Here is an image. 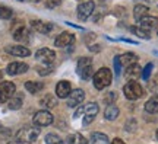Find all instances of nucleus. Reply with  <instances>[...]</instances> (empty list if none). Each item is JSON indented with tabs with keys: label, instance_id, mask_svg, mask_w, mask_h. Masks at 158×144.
Masks as SVG:
<instances>
[{
	"label": "nucleus",
	"instance_id": "5",
	"mask_svg": "<svg viewBox=\"0 0 158 144\" xmlns=\"http://www.w3.org/2000/svg\"><path fill=\"white\" fill-rule=\"evenodd\" d=\"M32 122L37 127H47L53 122V115L48 111H38L32 118Z\"/></svg>",
	"mask_w": 158,
	"mask_h": 144
},
{
	"label": "nucleus",
	"instance_id": "37",
	"mask_svg": "<svg viewBox=\"0 0 158 144\" xmlns=\"http://www.w3.org/2000/svg\"><path fill=\"white\" fill-rule=\"evenodd\" d=\"M62 0H47V7H56L60 5Z\"/></svg>",
	"mask_w": 158,
	"mask_h": 144
},
{
	"label": "nucleus",
	"instance_id": "18",
	"mask_svg": "<svg viewBox=\"0 0 158 144\" xmlns=\"http://www.w3.org/2000/svg\"><path fill=\"white\" fill-rule=\"evenodd\" d=\"M88 143L89 144H108V137L102 133H92L89 140H88Z\"/></svg>",
	"mask_w": 158,
	"mask_h": 144
},
{
	"label": "nucleus",
	"instance_id": "28",
	"mask_svg": "<svg viewBox=\"0 0 158 144\" xmlns=\"http://www.w3.org/2000/svg\"><path fill=\"white\" fill-rule=\"evenodd\" d=\"M78 73H79V76H81L82 80H89L91 77H94V74H92V66L84 67V68L78 70Z\"/></svg>",
	"mask_w": 158,
	"mask_h": 144
},
{
	"label": "nucleus",
	"instance_id": "30",
	"mask_svg": "<svg viewBox=\"0 0 158 144\" xmlns=\"http://www.w3.org/2000/svg\"><path fill=\"white\" fill-rule=\"evenodd\" d=\"M13 16L12 9L6 7V6H0V19H10Z\"/></svg>",
	"mask_w": 158,
	"mask_h": 144
},
{
	"label": "nucleus",
	"instance_id": "25",
	"mask_svg": "<svg viewBox=\"0 0 158 144\" xmlns=\"http://www.w3.org/2000/svg\"><path fill=\"white\" fill-rule=\"evenodd\" d=\"M40 103L44 106V108H54V106L57 105V99L53 96V95H45L44 98L41 99Z\"/></svg>",
	"mask_w": 158,
	"mask_h": 144
},
{
	"label": "nucleus",
	"instance_id": "36",
	"mask_svg": "<svg viewBox=\"0 0 158 144\" xmlns=\"http://www.w3.org/2000/svg\"><path fill=\"white\" fill-rule=\"evenodd\" d=\"M37 70H38V73L41 74V76H45V74H48V73L53 72V67L48 66V67H45V68H41V67H38Z\"/></svg>",
	"mask_w": 158,
	"mask_h": 144
},
{
	"label": "nucleus",
	"instance_id": "16",
	"mask_svg": "<svg viewBox=\"0 0 158 144\" xmlns=\"http://www.w3.org/2000/svg\"><path fill=\"white\" fill-rule=\"evenodd\" d=\"M138 23H139V26L143 29H152V28H157L158 26V19L155 16H145V18H142V19H139L138 21Z\"/></svg>",
	"mask_w": 158,
	"mask_h": 144
},
{
	"label": "nucleus",
	"instance_id": "29",
	"mask_svg": "<svg viewBox=\"0 0 158 144\" xmlns=\"http://www.w3.org/2000/svg\"><path fill=\"white\" fill-rule=\"evenodd\" d=\"M45 143L47 144H64L63 140L57 134H47L45 135Z\"/></svg>",
	"mask_w": 158,
	"mask_h": 144
},
{
	"label": "nucleus",
	"instance_id": "8",
	"mask_svg": "<svg viewBox=\"0 0 158 144\" xmlns=\"http://www.w3.org/2000/svg\"><path fill=\"white\" fill-rule=\"evenodd\" d=\"M94 2H85V3H81L78 6V19L81 21H86L88 18L92 15V12H94Z\"/></svg>",
	"mask_w": 158,
	"mask_h": 144
},
{
	"label": "nucleus",
	"instance_id": "11",
	"mask_svg": "<svg viewBox=\"0 0 158 144\" xmlns=\"http://www.w3.org/2000/svg\"><path fill=\"white\" fill-rule=\"evenodd\" d=\"M72 92V84L66 82V80H62V82H59L56 86V95L59 98H68L69 95Z\"/></svg>",
	"mask_w": 158,
	"mask_h": 144
},
{
	"label": "nucleus",
	"instance_id": "4",
	"mask_svg": "<svg viewBox=\"0 0 158 144\" xmlns=\"http://www.w3.org/2000/svg\"><path fill=\"white\" fill-rule=\"evenodd\" d=\"M97 114H98V105H97L95 102H89L88 105L84 106L82 115H84V125L85 127L94 121V118L97 116Z\"/></svg>",
	"mask_w": 158,
	"mask_h": 144
},
{
	"label": "nucleus",
	"instance_id": "14",
	"mask_svg": "<svg viewBox=\"0 0 158 144\" xmlns=\"http://www.w3.org/2000/svg\"><path fill=\"white\" fill-rule=\"evenodd\" d=\"M28 70V66L25 64V63H10L9 66H7V74H10V76H16V74H22Z\"/></svg>",
	"mask_w": 158,
	"mask_h": 144
},
{
	"label": "nucleus",
	"instance_id": "38",
	"mask_svg": "<svg viewBox=\"0 0 158 144\" xmlns=\"http://www.w3.org/2000/svg\"><path fill=\"white\" fill-rule=\"evenodd\" d=\"M110 144H124V141H122V140L120 138H114L113 141H111V143Z\"/></svg>",
	"mask_w": 158,
	"mask_h": 144
},
{
	"label": "nucleus",
	"instance_id": "34",
	"mask_svg": "<svg viewBox=\"0 0 158 144\" xmlns=\"http://www.w3.org/2000/svg\"><path fill=\"white\" fill-rule=\"evenodd\" d=\"M9 137H10V130L3 127V125H0V140H6Z\"/></svg>",
	"mask_w": 158,
	"mask_h": 144
},
{
	"label": "nucleus",
	"instance_id": "6",
	"mask_svg": "<svg viewBox=\"0 0 158 144\" xmlns=\"http://www.w3.org/2000/svg\"><path fill=\"white\" fill-rule=\"evenodd\" d=\"M15 93V84L12 82H3L0 83V103L7 102Z\"/></svg>",
	"mask_w": 158,
	"mask_h": 144
},
{
	"label": "nucleus",
	"instance_id": "32",
	"mask_svg": "<svg viewBox=\"0 0 158 144\" xmlns=\"http://www.w3.org/2000/svg\"><path fill=\"white\" fill-rule=\"evenodd\" d=\"M91 63H92V61H91V58H88V57H82V58H79L76 70H81V68H84V67H86V66H92Z\"/></svg>",
	"mask_w": 158,
	"mask_h": 144
},
{
	"label": "nucleus",
	"instance_id": "12",
	"mask_svg": "<svg viewBox=\"0 0 158 144\" xmlns=\"http://www.w3.org/2000/svg\"><path fill=\"white\" fill-rule=\"evenodd\" d=\"M13 38L19 41V42H28L31 39V31L28 28H25V26H19V28L15 29Z\"/></svg>",
	"mask_w": 158,
	"mask_h": 144
},
{
	"label": "nucleus",
	"instance_id": "41",
	"mask_svg": "<svg viewBox=\"0 0 158 144\" xmlns=\"http://www.w3.org/2000/svg\"><path fill=\"white\" fill-rule=\"evenodd\" d=\"M157 138H158V130H157Z\"/></svg>",
	"mask_w": 158,
	"mask_h": 144
},
{
	"label": "nucleus",
	"instance_id": "26",
	"mask_svg": "<svg viewBox=\"0 0 158 144\" xmlns=\"http://www.w3.org/2000/svg\"><path fill=\"white\" fill-rule=\"evenodd\" d=\"M7 106H9V109H12V111L19 109V108L22 106V96H19V95H18V96H15V98H10Z\"/></svg>",
	"mask_w": 158,
	"mask_h": 144
},
{
	"label": "nucleus",
	"instance_id": "3",
	"mask_svg": "<svg viewBox=\"0 0 158 144\" xmlns=\"http://www.w3.org/2000/svg\"><path fill=\"white\" fill-rule=\"evenodd\" d=\"M123 92H124V96L129 100H136L143 95V89H142V86L138 82L130 80V82H127V83L124 84Z\"/></svg>",
	"mask_w": 158,
	"mask_h": 144
},
{
	"label": "nucleus",
	"instance_id": "33",
	"mask_svg": "<svg viewBox=\"0 0 158 144\" xmlns=\"http://www.w3.org/2000/svg\"><path fill=\"white\" fill-rule=\"evenodd\" d=\"M116 99H117V93H116V92H108V93L104 96V102L108 103V105H113L114 102H116Z\"/></svg>",
	"mask_w": 158,
	"mask_h": 144
},
{
	"label": "nucleus",
	"instance_id": "21",
	"mask_svg": "<svg viewBox=\"0 0 158 144\" xmlns=\"http://www.w3.org/2000/svg\"><path fill=\"white\" fill-rule=\"evenodd\" d=\"M66 143L68 144H88V140L85 138L82 134L79 133H75V134H70L66 140Z\"/></svg>",
	"mask_w": 158,
	"mask_h": 144
},
{
	"label": "nucleus",
	"instance_id": "39",
	"mask_svg": "<svg viewBox=\"0 0 158 144\" xmlns=\"http://www.w3.org/2000/svg\"><path fill=\"white\" fill-rule=\"evenodd\" d=\"M9 144H22V143H19V141H12V143H9Z\"/></svg>",
	"mask_w": 158,
	"mask_h": 144
},
{
	"label": "nucleus",
	"instance_id": "9",
	"mask_svg": "<svg viewBox=\"0 0 158 144\" xmlns=\"http://www.w3.org/2000/svg\"><path fill=\"white\" fill-rule=\"evenodd\" d=\"M35 58L41 63H44V64H51L54 58H56V53L50 48H41V50L37 51V54H35Z\"/></svg>",
	"mask_w": 158,
	"mask_h": 144
},
{
	"label": "nucleus",
	"instance_id": "35",
	"mask_svg": "<svg viewBox=\"0 0 158 144\" xmlns=\"http://www.w3.org/2000/svg\"><path fill=\"white\" fill-rule=\"evenodd\" d=\"M120 68H122V66H120V61H118V56H116L114 57V74L116 76L120 74Z\"/></svg>",
	"mask_w": 158,
	"mask_h": 144
},
{
	"label": "nucleus",
	"instance_id": "27",
	"mask_svg": "<svg viewBox=\"0 0 158 144\" xmlns=\"http://www.w3.org/2000/svg\"><path fill=\"white\" fill-rule=\"evenodd\" d=\"M25 88H27V90L31 92V93H38L40 90L43 89V83H41V82H27V83H25Z\"/></svg>",
	"mask_w": 158,
	"mask_h": 144
},
{
	"label": "nucleus",
	"instance_id": "19",
	"mask_svg": "<svg viewBox=\"0 0 158 144\" xmlns=\"http://www.w3.org/2000/svg\"><path fill=\"white\" fill-rule=\"evenodd\" d=\"M145 109H147L148 114H158V95L152 96L145 103Z\"/></svg>",
	"mask_w": 158,
	"mask_h": 144
},
{
	"label": "nucleus",
	"instance_id": "17",
	"mask_svg": "<svg viewBox=\"0 0 158 144\" xmlns=\"http://www.w3.org/2000/svg\"><path fill=\"white\" fill-rule=\"evenodd\" d=\"M118 61H120V66L129 67V66H132V64H136V63H138V56L133 54V53H126L123 56H118Z\"/></svg>",
	"mask_w": 158,
	"mask_h": 144
},
{
	"label": "nucleus",
	"instance_id": "40",
	"mask_svg": "<svg viewBox=\"0 0 158 144\" xmlns=\"http://www.w3.org/2000/svg\"><path fill=\"white\" fill-rule=\"evenodd\" d=\"M19 2H27V0H19Z\"/></svg>",
	"mask_w": 158,
	"mask_h": 144
},
{
	"label": "nucleus",
	"instance_id": "7",
	"mask_svg": "<svg viewBox=\"0 0 158 144\" xmlns=\"http://www.w3.org/2000/svg\"><path fill=\"white\" fill-rule=\"evenodd\" d=\"M66 99H68V106H70V108L79 106L85 99V92L82 89H75V90L70 92V95H69Z\"/></svg>",
	"mask_w": 158,
	"mask_h": 144
},
{
	"label": "nucleus",
	"instance_id": "22",
	"mask_svg": "<svg viewBox=\"0 0 158 144\" xmlns=\"http://www.w3.org/2000/svg\"><path fill=\"white\" fill-rule=\"evenodd\" d=\"M148 12H149L148 6L136 5L135 9H133V15H135V19H136V21H139V19H142V18L148 16Z\"/></svg>",
	"mask_w": 158,
	"mask_h": 144
},
{
	"label": "nucleus",
	"instance_id": "24",
	"mask_svg": "<svg viewBox=\"0 0 158 144\" xmlns=\"http://www.w3.org/2000/svg\"><path fill=\"white\" fill-rule=\"evenodd\" d=\"M104 116H106V119H108V121H114L118 116V108L114 105H108L107 109L104 111Z\"/></svg>",
	"mask_w": 158,
	"mask_h": 144
},
{
	"label": "nucleus",
	"instance_id": "42",
	"mask_svg": "<svg viewBox=\"0 0 158 144\" xmlns=\"http://www.w3.org/2000/svg\"><path fill=\"white\" fill-rule=\"evenodd\" d=\"M0 77H2V73H0Z\"/></svg>",
	"mask_w": 158,
	"mask_h": 144
},
{
	"label": "nucleus",
	"instance_id": "20",
	"mask_svg": "<svg viewBox=\"0 0 158 144\" xmlns=\"http://www.w3.org/2000/svg\"><path fill=\"white\" fill-rule=\"evenodd\" d=\"M124 74H126V77H138V76H141V74H142L141 66L136 63V64H132V66L126 67Z\"/></svg>",
	"mask_w": 158,
	"mask_h": 144
},
{
	"label": "nucleus",
	"instance_id": "2",
	"mask_svg": "<svg viewBox=\"0 0 158 144\" xmlns=\"http://www.w3.org/2000/svg\"><path fill=\"white\" fill-rule=\"evenodd\" d=\"M40 130L37 127H23L16 133V141L22 144L34 143L35 140L38 138Z\"/></svg>",
	"mask_w": 158,
	"mask_h": 144
},
{
	"label": "nucleus",
	"instance_id": "13",
	"mask_svg": "<svg viewBox=\"0 0 158 144\" xmlns=\"http://www.w3.org/2000/svg\"><path fill=\"white\" fill-rule=\"evenodd\" d=\"M31 28L35 29L37 32L40 33H50L54 28L53 23H45V22H41V21H32L31 22Z\"/></svg>",
	"mask_w": 158,
	"mask_h": 144
},
{
	"label": "nucleus",
	"instance_id": "15",
	"mask_svg": "<svg viewBox=\"0 0 158 144\" xmlns=\"http://www.w3.org/2000/svg\"><path fill=\"white\" fill-rule=\"evenodd\" d=\"M6 51L12 54V56H16V57H28L31 54V51L27 48V47H22V45H10L7 47Z\"/></svg>",
	"mask_w": 158,
	"mask_h": 144
},
{
	"label": "nucleus",
	"instance_id": "23",
	"mask_svg": "<svg viewBox=\"0 0 158 144\" xmlns=\"http://www.w3.org/2000/svg\"><path fill=\"white\" fill-rule=\"evenodd\" d=\"M130 32L135 33L136 37L143 38V39H149V38H151V32H149L148 29L141 28V26H130Z\"/></svg>",
	"mask_w": 158,
	"mask_h": 144
},
{
	"label": "nucleus",
	"instance_id": "10",
	"mask_svg": "<svg viewBox=\"0 0 158 144\" xmlns=\"http://www.w3.org/2000/svg\"><path fill=\"white\" fill-rule=\"evenodd\" d=\"M75 42V37L69 32H62L56 39H54V45L59 47V48H63V47H69V45H73Z\"/></svg>",
	"mask_w": 158,
	"mask_h": 144
},
{
	"label": "nucleus",
	"instance_id": "1",
	"mask_svg": "<svg viewBox=\"0 0 158 144\" xmlns=\"http://www.w3.org/2000/svg\"><path fill=\"white\" fill-rule=\"evenodd\" d=\"M111 77H113V74H111V72H110V68H107V67L100 68V70L94 74V77H92L95 89L102 90V89H106L107 86H110V83H111Z\"/></svg>",
	"mask_w": 158,
	"mask_h": 144
},
{
	"label": "nucleus",
	"instance_id": "31",
	"mask_svg": "<svg viewBox=\"0 0 158 144\" xmlns=\"http://www.w3.org/2000/svg\"><path fill=\"white\" fill-rule=\"evenodd\" d=\"M152 68H154V64L152 63H148L147 66H145V68L142 70V79L143 80H149V77H151V72H152Z\"/></svg>",
	"mask_w": 158,
	"mask_h": 144
}]
</instances>
